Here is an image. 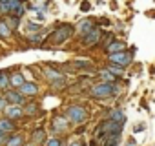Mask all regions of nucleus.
<instances>
[{
    "mask_svg": "<svg viewBox=\"0 0 155 146\" xmlns=\"http://www.w3.org/2000/svg\"><path fill=\"white\" fill-rule=\"evenodd\" d=\"M142 130H146V124H144V122H139V124L133 126V133H139V131H142Z\"/></svg>",
    "mask_w": 155,
    "mask_h": 146,
    "instance_id": "bb28decb",
    "label": "nucleus"
},
{
    "mask_svg": "<svg viewBox=\"0 0 155 146\" xmlns=\"http://www.w3.org/2000/svg\"><path fill=\"white\" fill-rule=\"evenodd\" d=\"M33 142H35V144L46 142V131H44V130H35V131H33Z\"/></svg>",
    "mask_w": 155,
    "mask_h": 146,
    "instance_id": "4be33fe9",
    "label": "nucleus"
},
{
    "mask_svg": "<svg viewBox=\"0 0 155 146\" xmlns=\"http://www.w3.org/2000/svg\"><path fill=\"white\" fill-rule=\"evenodd\" d=\"M11 84V77L8 75V71H0V91H6Z\"/></svg>",
    "mask_w": 155,
    "mask_h": 146,
    "instance_id": "f3484780",
    "label": "nucleus"
},
{
    "mask_svg": "<svg viewBox=\"0 0 155 146\" xmlns=\"http://www.w3.org/2000/svg\"><path fill=\"white\" fill-rule=\"evenodd\" d=\"M9 37H11V28L8 26V22H6V20H0V38L8 40Z\"/></svg>",
    "mask_w": 155,
    "mask_h": 146,
    "instance_id": "aec40b11",
    "label": "nucleus"
},
{
    "mask_svg": "<svg viewBox=\"0 0 155 146\" xmlns=\"http://www.w3.org/2000/svg\"><path fill=\"white\" fill-rule=\"evenodd\" d=\"M46 146H64V142H62L60 139H57V137H53V139H49V141H46Z\"/></svg>",
    "mask_w": 155,
    "mask_h": 146,
    "instance_id": "b1692460",
    "label": "nucleus"
},
{
    "mask_svg": "<svg viewBox=\"0 0 155 146\" xmlns=\"http://www.w3.org/2000/svg\"><path fill=\"white\" fill-rule=\"evenodd\" d=\"M99 22H101V24H104V26H110V20H108V18H101Z\"/></svg>",
    "mask_w": 155,
    "mask_h": 146,
    "instance_id": "72a5a7b5",
    "label": "nucleus"
},
{
    "mask_svg": "<svg viewBox=\"0 0 155 146\" xmlns=\"http://www.w3.org/2000/svg\"><path fill=\"white\" fill-rule=\"evenodd\" d=\"M66 117H68V121L71 124H84L90 119V111L81 104H71L66 110Z\"/></svg>",
    "mask_w": 155,
    "mask_h": 146,
    "instance_id": "7ed1b4c3",
    "label": "nucleus"
},
{
    "mask_svg": "<svg viewBox=\"0 0 155 146\" xmlns=\"http://www.w3.org/2000/svg\"><path fill=\"white\" fill-rule=\"evenodd\" d=\"M17 130V126H15V122L11 121V119H0V131H4V133H11V131H15Z\"/></svg>",
    "mask_w": 155,
    "mask_h": 146,
    "instance_id": "4468645a",
    "label": "nucleus"
},
{
    "mask_svg": "<svg viewBox=\"0 0 155 146\" xmlns=\"http://www.w3.org/2000/svg\"><path fill=\"white\" fill-rule=\"evenodd\" d=\"M108 55H111V53H119V51H126V42L124 40H119V38H115L106 49H104Z\"/></svg>",
    "mask_w": 155,
    "mask_h": 146,
    "instance_id": "9d476101",
    "label": "nucleus"
},
{
    "mask_svg": "<svg viewBox=\"0 0 155 146\" xmlns=\"http://www.w3.org/2000/svg\"><path fill=\"white\" fill-rule=\"evenodd\" d=\"M102 35H104V31L97 26L91 33H88L86 37H82V46L84 48H91V46H97V44H101V38H102Z\"/></svg>",
    "mask_w": 155,
    "mask_h": 146,
    "instance_id": "423d86ee",
    "label": "nucleus"
},
{
    "mask_svg": "<svg viewBox=\"0 0 155 146\" xmlns=\"http://www.w3.org/2000/svg\"><path fill=\"white\" fill-rule=\"evenodd\" d=\"M29 146H37V144H29Z\"/></svg>",
    "mask_w": 155,
    "mask_h": 146,
    "instance_id": "c9c22d12",
    "label": "nucleus"
},
{
    "mask_svg": "<svg viewBox=\"0 0 155 146\" xmlns=\"http://www.w3.org/2000/svg\"><path fill=\"white\" fill-rule=\"evenodd\" d=\"M0 13H8V15L11 13L9 8H8V2H2V4H0Z\"/></svg>",
    "mask_w": 155,
    "mask_h": 146,
    "instance_id": "c85d7f7f",
    "label": "nucleus"
},
{
    "mask_svg": "<svg viewBox=\"0 0 155 146\" xmlns=\"http://www.w3.org/2000/svg\"><path fill=\"white\" fill-rule=\"evenodd\" d=\"M108 119H111V121H115V122H119V124H122V126H124V122H126V115H124V111L119 110V108L108 111Z\"/></svg>",
    "mask_w": 155,
    "mask_h": 146,
    "instance_id": "f8f14e48",
    "label": "nucleus"
},
{
    "mask_svg": "<svg viewBox=\"0 0 155 146\" xmlns=\"http://www.w3.org/2000/svg\"><path fill=\"white\" fill-rule=\"evenodd\" d=\"M97 75H99V79H101L102 82H119V77H115L113 73H111L110 69H106V68H104L102 71H99Z\"/></svg>",
    "mask_w": 155,
    "mask_h": 146,
    "instance_id": "ddd939ff",
    "label": "nucleus"
},
{
    "mask_svg": "<svg viewBox=\"0 0 155 146\" xmlns=\"http://www.w3.org/2000/svg\"><path fill=\"white\" fill-rule=\"evenodd\" d=\"M119 130H122V124H119V122H115V121H111V119H104V121L95 128V137H97L99 142H101V141H104L108 135H111V133H115V131H119Z\"/></svg>",
    "mask_w": 155,
    "mask_h": 146,
    "instance_id": "20e7f679",
    "label": "nucleus"
},
{
    "mask_svg": "<svg viewBox=\"0 0 155 146\" xmlns=\"http://www.w3.org/2000/svg\"><path fill=\"white\" fill-rule=\"evenodd\" d=\"M18 91L24 93V95H31V97H33V95L38 93V86H37L35 82H28V81H26V82L18 88Z\"/></svg>",
    "mask_w": 155,
    "mask_h": 146,
    "instance_id": "9b49d317",
    "label": "nucleus"
},
{
    "mask_svg": "<svg viewBox=\"0 0 155 146\" xmlns=\"http://www.w3.org/2000/svg\"><path fill=\"white\" fill-rule=\"evenodd\" d=\"M4 111H6V117H8V119H11V121H13V119H20V117H22V110H20L18 106H8Z\"/></svg>",
    "mask_w": 155,
    "mask_h": 146,
    "instance_id": "dca6fc26",
    "label": "nucleus"
},
{
    "mask_svg": "<svg viewBox=\"0 0 155 146\" xmlns=\"http://www.w3.org/2000/svg\"><path fill=\"white\" fill-rule=\"evenodd\" d=\"M37 18H38V20H44V13H42V11H37Z\"/></svg>",
    "mask_w": 155,
    "mask_h": 146,
    "instance_id": "473e14b6",
    "label": "nucleus"
},
{
    "mask_svg": "<svg viewBox=\"0 0 155 146\" xmlns=\"http://www.w3.org/2000/svg\"><path fill=\"white\" fill-rule=\"evenodd\" d=\"M6 146H24V137L22 135H13L8 139Z\"/></svg>",
    "mask_w": 155,
    "mask_h": 146,
    "instance_id": "5701e85b",
    "label": "nucleus"
},
{
    "mask_svg": "<svg viewBox=\"0 0 155 146\" xmlns=\"http://www.w3.org/2000/svg\"><path fill=\"white\" fill-rule=\"evenodd\" d=\"M106 69H110L115 77L120 79V77L124 75V69H126V68H122V66H119V64H111V62H108V64H106Z\"/></svg>",
    "mask_w": 155,
    "mask_h": 146,
    "instance_id": "a211bd4d",
    "label": "nucleus"
},
{
    "mask_svg": "<svg viewBox=\"0 0 155 146\" xmlns=\"http://www.w3.org/2000/svg\"><path fill=\"white\" fill-rule=\"evenodd\" d=\"M24 82H26V81H24V77H22V73H13V75H11V86H13V88L18 90Z\"/></svg>",
    "mask_w": 155,
    "mask_h": 146,
    "instance_id": "412c9836",
    "label": "nucleus"
},
{
    "mask_svg": "<svg viewBox=\"0 0 155 146\" xmlns=\"http://www.w3.org/2000/svg\"><path fill=\"white\" fill-rule=\"evenodd\" d=\"M71 122L68 121V117L64 115H57V117H53V121H51V128H53V131H68V126H69Z\"/></svg>",
    "mask_w": 155,
    "mask_h": 146,
    "instance_id": "6e6552de",
    "label": "nucleus"
},
{
    "mask_svg": "<svg viewBox=\"0 0 155 146\" xmlns=\"http://www.w3.org/2000/svg\"><path fill=\"white\" fill-rule=\"evenodd\" d=\"M44 75H46V79L49 81V82H55V81H60V79H64V75L60 71H57V69H51V68H46L44 69Z\"/></svg>",
    "mask_w": 155,
    "mask_h": 146,
    "instance_id": "2eb2a0df",
    "label": "nucleus"
},
{
    "mask_svg": "<svg viewBox=\"0 0 155 146\" xmlns=\"http://www.w3.org/2000/svg\"><path fill=\"white\" fill-rule=\"evenodd\" d=\"M113 40H115V33H111V31H106V33L102 35V38H101V44H99V46H101L102 49H106V48H108V46H110Z\"/></svg>",
    "mask_w": 155,
    "mask_h": 146,
    "instance_id": "6ab92c4d",
    "label": "nucleus"
},
{
    "mask_svg": "<svg viewBox=\"0 0 155 146\" xmlns=\"http://www.w3.org/2000/svg\"><path fill=\"white\" fill-rule=\"evenodd\" d=\"M133 53H135V48H131L130 51L126 49V51L111 53V55H108V62H111V64H119V66H122V68H128V66L133 62Z\"/></svg>",
    "mask_w": 155,
    "mask_h": 146,
    "instance_id": "39448f33",
    "label": "nucleus"
},
{
    "mask_svg": "<svg viewBox=\"0 0 155 146\" xmlns=\"http://www.w3.org/2000/svg\"><path fill=\"white\" fill-rule=\"evenodd\" d=\"M75 31H77L75 26H71V24H60V26H58L57 29H53V33L49 35L48 44H64Z\"/></svg>",
    "mask_w": 155,
    "mask_h": 146,
    "instance_id": "f03ea898",
    "label": "nucleus"
},
{
    "mask_svg": "<svg viewBox=\"0 0 155 146\" xmlns=\"http://www.w3.org/2000/svg\"><path fill=\"white\" fill-rule=\"evenodd\" d=\"M95 28H97V26H95V20H93V18H84V20L79 22V26H77V33H79L81 37H86V35L91 33Z\"/></svg>",
    "mask_w": 155,
    "mask_h": 146,
    "instance_id": "0eeeda50",
    "label": "nucleus"
},
{
    "mask_svg": "<svg viewBox=\"0 0 155 146\" xmlns=\"http://www.w3.org/2000/svg\"><path fill=\"white\" fill-rule=\"evenodd\" d=\"M2 2H8V0H0V4H2Z\"/></svg>",
    "mask_w": 155,
    "mask_h": 146,
    "instance_id": "f704fd0d",
    "label": "nucleus"
},
{
    "mask_svg": "<svg viewBox=\"0 0 155 146\" xmlns=\"http://www.w3.org/2000/svg\"><path fill=\"white\" fill-rule=\"evenodd\" d=\"M6 108H8V99L0 97V110H6Z\"/></svg>",
    "mask_w": 155,
    "mask_h": 146,
    "instance_id": "c756f323",
    "label": "nucleus"
},
{
    "mask_svg": "<svg viewBox=\"0 0 155 146\" xmlns=\"http://www.w3.org/2000/svg\"><path fill=\"white\" fill-rule=\"evenodd\" d=\"M51 86H53V88H57V90H62V86H66V77H64V79H60V81L51 82Z\"/></svg>",
    "mask_w": 155,
    "mask_h": 146,
    "instance_id": "a878e982",
    "label": "nucleus"
},
{
    "mask_svg": "<svg viewBox=\"0 0 155 146\" xmlns=\"http://www.w3.org/2000/svg\"><path fill=\"white\" fill-rule=\"evenodd\" d=\"M28 29L37 33V31H40V26H38V24H33V22H29V24H28Z\"/></svg>",
    "mask_w": 155,
    "mask_h": 146,
    "instance_id": "cd10ccee",
    "label": "nucleus"
},
{
    "mask_svg": "<svg viewBox=\"0 0 155 146\" xmlns=\"http://www.w3.org/2000/svg\"><path fill=\"white\" fill-rule=\"evenodd\" d=\"M69 146H84V142H82V141H75V142H71Z\"/></svg>",
    "mask_w": 155,
    "mask_h": 146,
    "instance_id": "2f4dec72",
    "label": "nucleus"
},
{
    "mask_svg": "<svg viewBox=\"0 0 155 146\" xmlns=\"http://www.w3.org/2000/svg\"><path fill=\"white\" fill-rule=\"evenodd\" d=\"M115 146H119V144H115Z\"/></svg>",
    "mask_w": 155,
    "mask_h": 146,
    "instance_id": "e433bc0d",
    "label": "nucleus"
},
{
    "mask_svg": "<svg viewBox=\"0 0 155 146\" xmlns=\"http://www.w3.org/2000/svg\"><path fill=\"white\" fill-rule=\"evenodd\" d=\"M90 8H91L90 2H82V4H81V11H90Z\"/></svg>",
    "mask_w": 155,
    "mask_h": 146,
    "instance_id": "7c9ffc66",
    "label": "nucleus"
},
{
    "mask_svg": "<svg viewBox=\"0 0 155 146\" xmlns=\"http://www.w3.org/2000/svg\"><path fill=\"white\" fill-rule=\"evenodd\" d=\"M119 91H120L119 82H102L101 81L90 88L88 95L91 99H110V97H115Z\"/></svg>",
    "mask_w": 155,
    "mask_h": 146,
    "instance_id": "f257e3e1",
    "label": "nucleus"
},
{
    "mask_svg": "<svg viewBox=\"0 0 155 146\" xmlns=\"http://www.w3.org/2000/svg\"><path fill=\"white\" fill-rule=\"evenodd\" d=\"M18 18H20V17H15V15H13V18H8L6 22H8V26H9L11 29H15V28L18 26Z\"/></svg>",
    "mask_w": 155,
    "mask_h": 146,
    "instance_id": "393cba45",
    "label": "nucleus"
},
{
    "mask_svg": "<svg viewBox=\"0 0 155 146\" xmlns=\"http://www.w3.org/2000/svg\"><path fill=\"white\" fill-rule=\"evenodd\" d=\"M4 97L8 99V102H13V104H24L26 102V95L20 93L18 90H11V91H6Z\"/></svg>",
    "mask_w": 155,
    "mask_h": 146,
    "instance_id": "1a4fd4ad",
    "label": "nucleus"
}]
</instances>
